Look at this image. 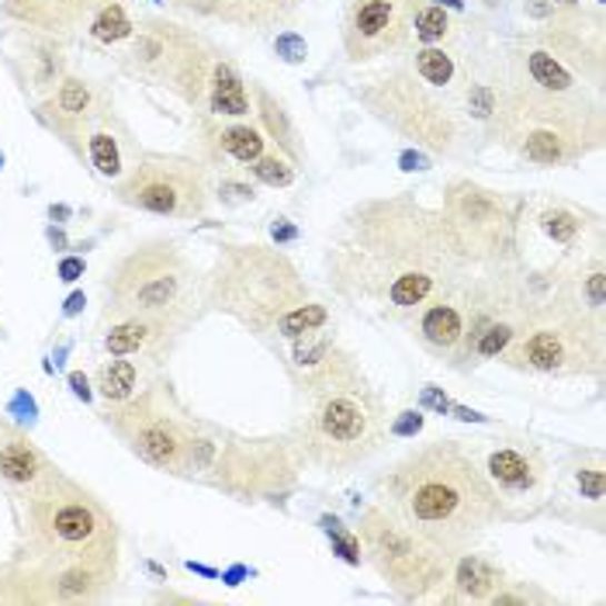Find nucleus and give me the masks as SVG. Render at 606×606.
<instances>
[{"instance_id": "obj_1", "label": "nucleus", "mask_w": 606, "mask_h": 606, "mask_svg": "<svg viewBox=\"0 0 606 606\" xmlns=\"http://www.w3.org/2000/svg\"><path fill=\"white\" fill-rule=\"evenodd\" d=\"M440 211L413 195L354 205L326 247V278L340 298L409 319L461 278Z\"/></svg>"}, {"instance_id": "obj_2", "label": "nucleus", "mask_w": 606, "mask_h": 606, "mask_svg": "<svg viewBox=\"0 0 606 606\" xmlns=\"http://www.w3.org/2000/svg\"><path fill=\"white\" fill-rule=\"evenodd\" d=\"M385 509L444 555H461L509 513L465 440L437 437L375 478Z\"/></svg>"}, {"instance_id": "obj_3", "label": "nucleus", "mask_w": 606, "mask_h": 606, "mask_svg": "<svg viewBox=\"0 0 606 606\" xmlns=\"http://www.w3.org/2000/svg\"><path fill=\"white\" fill-rule=\"evenodd\" d=\"M201 309L236 319L275 350L332 322L329 301L312 291L281 247L267 242H222L216 267L205 275Z\"/></svg>"}, {"instance_id": "obj_4", "label": "nucleus", "mask_w": 606, "mask_h": 606, "mask_svg": "<svg viewBox=\"0 0 606 606\" xmlns=\"http://www.w3.org/2000/svg\"><path fill=\"white\" fill-rule=\"evenodd\" d=\"M493 139L534 167H572L596 153L603 142V111L586 90L548 95L513 77L499 90Z\"/></svg>"}, {"instance_id": "obj_5", "label": "nucleus", "mask_w": 606, "mask_h": 606, "mask_svg": "<svg viewBox=\"0 0 606 606\" xmlns=\"http://www.w3.org/2000/svg\"><path fill=\"white\" fill-rule=\"evenodd\" d=\"M18 506L24 548L36 562L118 568V520L95 493L83 489L67 471H56Z\"/></svg>"}, {"instance_id": "obj_6", "label": "nucleus", "mask_w": 606, "mask_h": 606, "mask_svg": "<svg viewBox=\"0 0 606 606\" xmlns=\"http://www.w3.org/2000/svg\"><path fill=\"white\" fill-rule=\"evenodd\" d=\"M105 309L101 322L118 316H153L177 326H191L201 309L205 278L198 275L188 250L170 236H149L126 254H118L105 270Z\"/></svg>"}, {"instance_id": "obj_7", "label": "nucleus", "mask_w": 606, "mask_h": 606, "mask_svg": "<svg viewBox=\"0 0 606 606\" xmlns=\"http://www.w3.org/2000/svg\"><path fill=\"white\" fill-rule=\"evenodd\" d=\"M288 437L309 468L322 475H347L385 447L388 413L371 381L360 378L309 399Z\"/></svg>"}, {"instance_id": "obj_8", "label": "nucleus", "mask_w": 606, "mask_h": 606, "mask_svg": "<svg viewBox=\"0 0 606 606\" xmlns=\"http://www.w3.org/2000/svg\"><path fill=\"white\" fill-rule=\"evenodd\" d=\"M499 360L513 371L544 378H586L603 371V312L586 309L572 285L537 298L517 340Z\"/></svg>"}, {"instance_id": "obj_9", "label": "nucleus", "mask_w": 606, "mask_h": 606, "mask_svg": "<svg viewBox=\"0 0 606 606\" xmlns=\"http://www.w3.org/2000/svg\"><path fill=\"white\" fill-rule=\"evenodd\" d=\"M216 56L219 52L188 24L170 18H139L132 39L118 46L115 59L129 77L170 90L188 108H201Z\"/></svg>"}, {"instance_id": "obj_10", "label": "nucleus", "mask_w": 606, "mask_h": 606, "mask_svg": "<svg viewBox=\"0 0 606 606\" xmlns=\"http://www.w3.org/2000/svg\"><path fill=\"white\" fill-rule=\"evenodd\" d=\"M357 98L391 132L430 149L437 157H450L465 139V118L458 115V105H454L461 95L423 83L413 73V67H399L364 83Z\"/></svg>"}, {"instance_id": "obj_11", "label": "nucleus", "mask_w": 606, "mask_h": 606, "mask_svg": "<svg viewBox=\"0 0 606 606\" xmlns=\"http://www.w3.org/2000/svg\"><path fill=\"white\" fill-rule=\"evenodd\" d=\"M440 222L465 267H506L517 260V201L468 177H454L440 198Z\"/></svg>"}, {"instance_id": "obj_12", "label": "nucleus", "mask_w": 606, "mask_h": 606, "mask_svg": "<svg viewBox=\"0 0 606 606\" xmlns=\"http://www.w3.org/2000/svg\"><path fill=\"white\" fill-rule=\"evenodd\" d=\"M354 534L360 540V558L371 562V568L381 575V583L396 596L430 599L447 583L450 555L434 548L427 537H419L413 527H406L381 503L364 506Z\"/></svg>"}, {"instance_id": "obj_13", "label": "nucleus", "mask_w": 606, "mask_h": 606, "mask_svg": "<svg viewBox=\"0 0 606 606\" xmlns=\"http://www.w3.org/2000/svg\"><path fill=\"white\" fill-rule=\"evenodd\" d=\"M208 434L211 447L198 478L242 503L285 496L298 481V471L306 468L291 437H239L211 427Z\"/></svg>"}, {"instance_id": "obj_14", "label": "nucleus", "mask_w": 606, "mask_h": 606, "mask_svg": "<svg viewBox=\"0 0 606 606\" xmlns=\"http://www.w3.org/2000/svg\"><path fill=\"white\" fill-rule=\"evenodd\" d=\"M101 423L146 468L170 478H188L195 419H188V413L173 403L167 385H146L132 399L108 406Z\"/></svg>"}, {"instance_id": "obj_15", "label": "nucleus", "mask_w": 606, "mask_h": 606, "mask_svg": "<svg viewBox=\"0 0 606 606\" xmlns=\"http://www.w3.org/2000/svg\"><path fill=\"white\" fill-rule=\"evenodd\" d=\"M115 201L160 219H201L211 208V177L191 157L139 153L132 170L115 185Z\"/></svg>"}, {"instance_id": "obj_16", "label": "nucleus", "mask_w": 606, "mask_h": 606, "mask_svg": "<svg viewBox=\"0 0 606 606\" xmlns=\"http://www.w3.org/2000/svg\"><path fill=\"white\" fill-rule=\"evenodd\" d=\"M118 586V568L28 562L0 575V603H98Z\"/></svg>"}, {"instance_id": "obj_17", "label": "nucleus", "mask_w": 606, "mask_h": 606, "mask_svg": "<svg viewBox=\"0 0 606 606\" xmlns=\"http://www.w3.org/2000/svg\"><path fill=\"white\" fill-rule=\"evenodd\" d=\"M278 354H281V364L288 371V381L295 385V391L306 403L316 396H326V391H332V388H344V385H354L364 378L357 357L337 340V332H332L329 326L278 347Z\"/></svg>"}, {"instance_id": "obj_18", "label": "nucleus", "mask_w": 606, "mask_h": 606, "mask_svg": "<svg viewBox=\"0 0 606 606\" xmlns=\"http://www.w3.org/2000/svg\"><path fill=\"white\" fill-rule=\"evenodd\" d=\"M423 0H350L344 18V52L350 63H371L413 39Z\"/></svg>"}, {"instance_id": "obj_19", "label": "nucleus", "mask_w": 606, "mask_h": 606, "mask_svg": "<svg viewBox=\"0 0 606 606\" xmlns=\"http://www.w3.org/2000/svg\"><path fill=\"white\" fill-rule=\"evenodd\" d=\"M481 454L471 447L478 458L485 478L493 481V489L499 493L506 513L513 517V503H537L548 489L552 465L544 458V450L530 440L509 437V440H481Z\"/></svg>"}, {"instance_id": "obj_20", "label": "nucleus", "mask_w": 606, "mask_h": 606, "mask_svg": "<svg viewBox=\"0 0 606 606\" xmlns=\"http://www.w3.org/2000/svg\"><path fill=\"white\" fill-rule=\"evenodd\" d=\"M111 105V98L105 90H98L87 77L67 73L59 80L46 98H39L36 105V118L42 126L63 142L77 160H83V142L90 126L98 121V115Z\"/></svg>"}, {"instance_id": "obj_21", "label": "nucleus", "mask_w": 606, "mask_h": 606, "mask_svg": "<svg viewBox=\"0 0 606 606\" xmlns=\"http://www.w3.org/2000/svg\"><path fill=\"white\" fill-rule=\"evenodd\" d=\"M191 149L205 170L232 173L250 170V163L264 157L267 136L260 132V126H250L242 118H219L201 111L191 126Z\"/></svg>"}, {"instance_id": "obj_22", "label": "nucleus", "mask_w": 606, "mask_h": 606, "mask_svg": "<svg viewBox=\"0 0 606 606\" xmlns=\"http://www.w3.org/2000/svg\"><path fill=\"white\" fill-rule=\"evenodd\" d=\"M413 319H416L413 322L416 340L434 357L461 368L468 322H471V285H461V278H458L450 288L437 291Z\"/></svg>"}, {"instance_id": "obj_23", "label": "nucleus", "mask_w": 606, "mask_h": 606, "mask_svg": "<svg viewBox=\"0 0 606 606\" xmlns=\"http://www.w3.org/2000/svg\"><path fill=\"white\" fill-rule=\"evenodd\" d=\"M59 468L49 454L28 437V430L14 427L4 416H0V489L11 499L32 496L39 485H46Z\"/></svg>"}, {"instance_id": "obj_24", "label": "nucleus", "mask_w": 606, "mask_h": 606, "mask_svg": "<svg viewBox=\"0 0 606 606\" xmlns=\"http://www.w3.org/2000/svg\"><path fill=\"white\" fill-rule=\"evenodd\" d=\"M105 326V354L111 357H139L142 364H163L177 340L185 337V326L153 316H118Z\"/></svg>"}, {"instance_id": "obj_25", "label": "nucleus", "mask_w": 606, "mask_h": 606, "mask_svg": "<svg viewBox=\"0 0 606 606\" xmlns=\"http://www.w3.org/2000/svg\"><path fill=\"white\" fill-rule=\"evenodd\" d=\"M105 4H111V0H0V14L28 28V32L67 39Z\"/></svg>"}, {"instance_id": "obj_26", "label": "nucleus", "mask_w": 606, "mask_h": 606, "mask_svg": "<svg viewBox=\"0 0 606 606\" xmlns=\"http://www.w3.org/2000/svg\"><path fill=\"white\" fill-rule=\"evenodd\" d=\"M139 153H142V149L132 142L129 126L118 118L115 105H108L98 115L95 126H90V132H87V142H83V160H87V167L95 170L98 177L111 180V185H118V180L132 170V163L139 160Z\"/></svg>"}, {"instance_id": "obj_27", "label": "nucleus", "mask_w": 606, "mask_h": 606, "mask_svg": "<svg viewBox=\"0 0 606 606\" xmlns=\"http://www.w3.org/2000/svg\"><path fill=\"white\" fill-rule=\"evenodd\" d=\"M170 8L232 28H275L295 18L298 0H167Z\"/></svg>"}, {"instance_id": "obj_28", "label": "nucleus", "mask_w": 606, "mask_h": 606, "mask_svg": "<svg viewBox=\"0 0 606 606\" xmlns=\"http://www.w3.org/2000/svg\"><path fill=\"white\" fill-rule=\"evenodd\" d=\"M11 67H14L21 87L32 90V95H42V98L70 73L63 42L52 39V36H42V32H28V39L24 36L18 39Z\"/></svg>"}, {"instance_id": "obj_29", "label": "nucleus", "mask_w": 606, "mask_h": 606, "mask_svg": "<svg viewBox=\"0 0 606 606\" xmlns=\"http://www.w3.org/2000/svg\"><path fill=\"white\" fill-rule=\"evenodd\" d=\"M450 593L444 596V603H489L499 589H506V568L485 555H475L471 548L450 558V572L447 583Z\"/></svg>"}, {"instance_id": "obj_30", "label": "nucleus", "mask_w": 606, "mask_h": 606, "mask_svg": "<svg viewBox=\"0 0 606 606\" xmlns=\"http://www.w3.org/2000/svg\"><path fill=\"white\" fill-rule=\"evenodd\" d=\"M513 63H517V70H513V77L537 87V90H548V95H575V90H583V80L575 77L562 59L544 46V42H530L527 49H520L517 56H513Z\"/></svg>"}, {"instance_id": "obj_31", "label": "nucleus", "mask_w": 606, "mask_h": 606, "mask_svg": "<svg viewBox=\"0 0 606 606\" xmlns=\"http://www.w3.org/2000/svg\"><path fill=\"white\" fill-rule=\"evenodd\" d=\"M201 108L208 115H219V118H247L254 111V98H250L247 80H242V73L222 56H216V63H211Z\"/></svg>"}, {"instance_id": "obj_32", "label": "nucleus", "mask_w": 606, "mask_h": 606, "mask_svg": "<svg viewBox=\"0 0 606 606\" xmlns=\"http://www.w3.org/2000/svg\"><path fill=\"white\" fill-rule=\"evenodd\" d=\"M250 98H254V111H257L260 126H264L260 132L270 142H275L295 167H301V157H306V149H301V142H298V129H295V121L288 118L285 105L275 95H270L267 87H260V83H250Z\"/></svg>"}, {"instance_id": "obj_33", "label": "nucleus", "mask_w": 606, "mask_h": 606, "mask_svg": "<svg viewBox=\"0 0 606 606\" xmlns=\"http://www.w3.org/2000/svg\"><path fill=\"white\" fill-rule=\"evenodd\" d=\"M139 388H146L142 360H132V357H111V354H108V360L98 364V371H95V396H101L108 406L132 399Z\"/></svg>"}, {"instance_id": "obj_34", "label": "nucleus", "mask_w": 606, "mask_h": 606, "mask_svg": "<svg viewBox=\"0 0 606 606\" xmlns=\"http://www.w3.org/2000/svg\"><path fill=\"white\" fill-rule=\"evenodd\" d=\"M87 32V42L98 46V49H118L126 46L136 32V18L129 14V4L126 0H111V4H105L95 18H90L83 24Z\"/></svg>"}, {"instance_id": "obj_35", "label": "nucleus", "mask_w": 606, "mask_h": 606, "mask_svg": "<svg viewBox=\"0 0 606 606\" xmlns=\"http://www.w3.org/2000/svg\"><path fill=\"white\" fill-rule=\"evenodd\" d=\"M537 226H540V232L548 236L552 242L572 250L589 229H596V216H586V211L572 208V205H548L537 216Z\"/></svg>"}, {"instance_id": "obj_36", "label": "nucleus", "mask_w": 606, "mask_h": 606, "mask_svg": "<svg viewBox=\"0 0 606 606\" xmlns=\"http://www.w3.org/2000/svg\"><path fill=\"white\" fill-rule=\"evenodd\" d=\"M413 73L430 83L437 90H454V95H461V83H458V59H454V52H447L444 46H423L416 56H413Z\"/></svg>"}, {"instance_id": "obj_37", "label": "nucleus", "mask_w": 606, "mask_h": 606, "mask_svg": "<svg viewBox=\"0 0 606 606\" xmlns=\"http://www.w3.org/2000/svg\"><path fill=\"white\" fill-rule=\"evenodd\" d=\"M568 285L586 309L603 312V306H606V267H603L599 254H593V260H586L579 270H575V278H568Z\"/></svg>"}, {"instance_id": "obj_38", "label": "nucleus", "mask_w": 606, "mask_h": 606, "mask_svg": "<svg viewBox=\"0 0 606 606\" xmlns=\"http://www.w3.org/2000/svg\"><path fill=\"white\" fill-rule=\"evenodd\" d=\"M413 36L423 46H444L454 36V21H450V14L440 4L419 8L416 11V21H413Z\"/></svg>"}, {"instance_id": "obj_39", "label": "nucleus", "mask_w": 606, "mask_h": 606, "mask_svg": "<svg viewBox=\"0 0 606 606\" xmlns=\"http://www.w3.org/2000/svg\"><path fill=\"white\" fill-rule=\"evenodd\" d=\"M247 173H254L260 185H267V188H291L298 167L281 153V149H275V153H267V149H264V157L254 160Z\"/></svg>"}, {"instance_id": "obj_40", "label": "nucleus", "mask_w": 606, "mask_h": 606, "mask_svg": "<svg viewBox=\"0 0 606 606\" xmlns=\"http://www.w3.org/2000/svg\"><path fill=\"white\" fill-rule=\"evenodd\" d=\"M461 101H465V111L471 121H485V126H489V121L496 118V108H499V87L468 80V87L461 90Z\"/></svg>"}, {"instance_id": "obj_41", "label": "nucleus", "mask_w": 606, "mask_h": 606, "mask_svg": "<svg viewBox=\"0 0 606 606\" xmlns=\"http://www.w3.org/2000/svg\"><path fill=\"white\" fill-rule=\"evenodd\" d=\"M319 524H322V530H326L329 540H332V555H340L347 565H360V562H364V558H360V540H357L354 530H347L337 517H322Z\"/></svg>"}, {"instance_id": "obj_42", "label": "nucleus", "mask_w": 606, "mask_h": 606, "mask_svg": "<svg viewBox=\"0 0 606 606\" xmlns=\"http://www.w3.org/2000/svg\"><path fill=\"white\" fill-rule=\"evenodd\" d=\"M575 489H579L583 499H589V503H603V496H606V471H603V465L596 461V465H579V468H575Z\"/></svg>"}, {"instance_id": "obj_43", "label": "nucleus", "mask_w": 606, "mask_h": 606, "mask_svg": "<svg viewBox=\"0 0 606 606\" xmlns=\"http://www.w3.org/2000/svg\"><path fill=\"white\" fill-rule=\"evenodd\" d=\"M275 52L285 59V63H306L309 46H306V39L295 36V32H281V36L275 39Z\"/></svg>"}, {"instance_id": "obj_44", "label": "nucleus", "mask_w": 606, "mask_h": 606, "mask_svg": "<svg viewBox=\"0 0 606 606\" xmlns=\"http://www.w3.org/2000/svg\"><path fill=\"white\" fill-rule=\"evenodd\" d=\"M423 430V413L419 409H406L399 413L396 423H388V434H396V437H416Z\"/></svg>"}, {"instance_id": "obj_45", "label": "nucleus", "mask_w": 606, "mask_h": 606, "mask_svg": "<svg viewBox=\"0 0 606 606\" xmlns=\"http://www.w3.org/2000/svg\"><path fill=\"white\" fill-rule=\"evenodd\" d=\"M87 275V260L83 257H63L59 260V281L63 285H73Z\"/></svg>"}, {"instance_id": "obj_46", "label": "nucleus", "mask_w": 606, "mask_h": 606, "mask_svg": "<svg viewBox=\"0 0 606 606\" xmlns=\"http://www.w3.org/2000/svg\"><path fill=\"white\" fill-rule=\"evenodd\" d=\"M219 195H222L226 201H254V188H250V185H239V180H232V177L222 180V185H219Z\"/></svg>"}, {"instance_id": "obj_47", "label": "nucleus", "mask_w": 606, "mask_h": 606, "mask_svg": "<svg viewBox=\"0 0 606 606\" xmlns=\"http://www.w3.org/2000/svg\"><path fill=\"white\" fill-rule=\"evenodd\" d=\"M67 381H70V388H73V396H77V399H83V403L95 399V381H90V375H83V371H70V375H67Z\"/></svg>"}, {"instance_id": "obj_48", "label": "nucleus", "mask_w": 606, "mask_h": 606, "mask_svg": "<svg viewBox=\"0 0 606 606\" xmlns=\"http://www.w3.org/2000/svg\"><path fill=\"white\" fill-rule=\"evenodd\" d=\"M558 8L552 4V0H524V14L534 18V21H548Z\"/></svg>"}, {"instance_id": "obj_49", "label": "nucleus", "mask_w": 606, "mask_h": 606, "mask_svg": "<svg viewBox=\"0 0 606 606\" xmlns=\"http://www.w3.org/2000/svg\"><path fill=\"white\" fill-rule=\"evenodd\" d=\"M270 236H275L278 247H285V242H291L298 232H295V226H288V219H278L275 226H270Z\"/></svg>"}, {"instance_id": "obj_50", "label": "nucleus", "mask_w": 606, "mask_h": 606, "mask_svg": "<svg viewBox=\"0 0 606 606\" xmlns=\"http://www.w3.org/2000/svg\"><path fill=\"white\" fill-rule=\"evenodd\" d=\"M399 163H403V170H427V167H430V160H427V157H419V153H403Z\"/></svg>"}, {"instance_id": "obj_51", "label": "nucleus", "mask_w": 606, "mask_h": 606, "mask_svg": "<svg viewBox=\"0 0 606 606\" xmlns=\"http://www.w3.org/2000/svg\"><path fill=\"white\" fill-rule=\"evenodd\" d=\"M427 406H434L437 413H447V409H450V403L440 396V391H437L434 385H427Z\"/></svg>"}, {"instance_id": "obj_52", "label": "nucleus", "mask_w": 606, "mask_h": 606, "mask_svg": "<svg viewBox=\"0 0 606 606\" xmlns=\"http://www.w3.org/2000/svg\"><path fill=\"white\" fill-rule=\"evenodd\" d=\"M87 306V298H83V291H73L70 298H67V309H63V316H77L80 309Z\"/></svg>"}, {"instance_id": "obj_53", "label": "nucleus", "mask_w": 606, "mask_h": 606, "mask_svg": "<svg viewBox=\"0 0 606 606\" xmlns=\"http://www.w3.org/2000/svg\"><path fill=\"white\" fill-rule=\"evenodd\" d=\"M49 239H52V247H67V236H63V232L49 229Z\"/></svg>"}, {"instance_id": "obj_54", "label": "nucleus", "mask_w": 606, "mask_h": 606, "mask_svg": "<svg viewBox=\"0 0 606 606\" xmlns=\"http://www.w3.org/2000/svg\"><path fill=\"white\" fill-rule=\"evenodd\" d=\"M552 4H555V8H579L583 0H552Z\"/></svg>"}, {"instance_id": "obj_55", "label": "nucleus", "mask_w": 606, "mask_h": 606, "mask_svg": "<svg viewBox=\"0 0 606 606\" xmlns=\"http://www.w3.org/2000/svg\"><path fill=\"white\" fill-rule=\"evenodd\" d=\"M440 8H454V11H461L465 4H461V0H440Z\"/></svg>"}, {"instance_id": "obj_56", "label": "nucleus", "mask_w": 606, "mask_h": 606, "mask_svg": "<svg viewBox=\"0 0 606 606\" xmlns=\"http://www.w3.org/2000/svg\"><path fill=\"white\" fill-rule=\"evenodd\" d=\"M0 167H4V153H0Z\"/></svg>"}]
</instances>
